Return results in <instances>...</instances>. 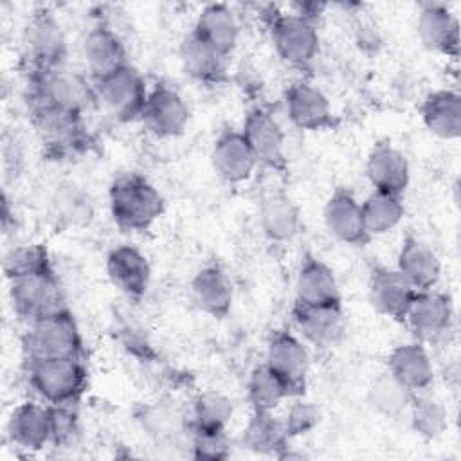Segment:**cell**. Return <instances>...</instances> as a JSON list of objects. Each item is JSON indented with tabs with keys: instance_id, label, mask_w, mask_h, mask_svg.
Returning <instances> with one entry per match:
<instances>
[{
	"instance_id": "1",
	"label": "cell",
	"mask_w": 461,
	"mask_h": 461,
	"mask_svg": "<svg viewBox=\"0 0 461 461\" xmlns=\"http://www.w3.org/2000/svg\"><path fill=\"white\" fill-rule=\"evenodd\" d=\"M27 106H41L83 117L97 106L94 81L63 67L27 72Z\"/></svg>"
},
{
	"instance_id": "2",
	"label": "cell",
	"mask_w": 461,
	"mask_h": 461,
	"mask_svg": "<svg viewBox=\"0 0 461 461\" xmlns=\"http://www.w3.org/2000/svg\"><path fill=\"white\" fill-rule=\"evenodd\" d=\"M108 207L113 223L124 232H144L164 214L166 200L140 173L117 175L108 189Z\"/></svg>"
},
{
	"instance_id": "3",
	"label": "cell",
	"mask_w": 461,
	"mask_h": 461,
	"mask_svg": "<svg viewBox=\"0 0 461 461\" xmlns=\"http://www.w3.org/2000/svg\"><path fill=\"white\" fill-rule=\"evenodd\" d=\"M22 349L25 362L85 357L83 335L68 308L29 322L22 337Z\"/></svg>"
},
{
	"instance_id": "4",
	"label": "cell",
	"mask_w": 461,
	"mask_h": 461,
	"mask_svg": "<svg viewBox=\"0 0 461 461\" xmlns=\"http://www.w3.org/2000/svg\"><path fill=\"white\" fill-rule=\"evenodd\" d=\"M29 387L49 405H77L88 384L83 358H45L25 362Z\"/></svg>"
},
{
	"instance_id": "5",
	"label": "cell",
	"mask_w": 461,
	"mask_h": 461,
	"mask_svg": "<svg viewBox=\"0 0 461 461\" xmlns=\"http://www.w3.org/2000/svg\"><path fill=\"white\" fill-rule=\"evenodd\" d=\"M268 34L277 56L294 68H306L319 54L321 38L317 23L294 13L274 11L268 14Z\"/></svg>"
},
{
	"instance_id": "6",
	"label": "cell",
	"mask_w": 461,
	"mask_h": 461,
	"mask_svg": "<svg viewBox=\"0 0 461 461\" xmlns=\"http://www.w3.org/2000/svg\"><path fill=\"white\" fill-rule=\"evenodd\" d=\"M67 38L59 20L47 7L32 11L22 32V56L27 72L67 65Z\"/></svg>"
},
{
	"instance_id": "7",
	"label": "cell",
	"mask_w": 461,
	"mask_h": 461,
	"mask_svg": "<svg viewBox=\"0 0 461 461\" xmlns=\"http://www.w3.org/2000/svg\"><path fill=\"white\" fill-rule=\"evenodd\" d=\"M97 104L117 122H133L140 119L148 99V86L140 72L126 63L113 72L94 79Z\"/></svg>"
},
{
	"instance_id": "8",
	"label": "cell",
	"mask_w": 461,
	"mask_h": 461,
	"mask_svg": "<svg viewBox=\"0 0 461 461\" xmlns=\"http://www.w3.org/2000/svg\"><path fill=\"white\" fill-rule=\"evenodd\" d=\"M7 295L13 313L25 324L67 308L56 272L9 279Z\"/></svg>"
},
{
	"instance_id": "9",
	"label": "cell",
	"mask_w": 461,
	"mask_h": 461,
	"mask_svg": "<svg viewBox=\"0 0 461 461\" xmlns=\"http://www.w3.org/2000/svg\"><path fill=\"white\" fill-rule=\"evenodd\" d=\"M191 110L184 95L167 83H157L144 103L140 122L146 131L157 139H175L189 124Z\"/></svg>"
},
{
	"instance_id": "10",
	"label": "cell",
	"mask_w": 461,
	"mask_h": 461,
	"mask_svg": "<svg viewBox=\"0 0 461 461\" xmlns=\"http://www.w3.org/2000/svg\"><path fill=\"white\" fill-rule=\"evenodd\" d=\"M454 303L452 297L438 288L421 290L416 294L407 310L403 322L420 342H439L454 328Z\"/></svg>"
},
{
	"instance_id": "11",
	"label": "cell",
	"mask_w": 461,
	"mask_h": 461,
	"mask_svg": "<svg viewBox=\"0 0 461 461\" xmlns=\"http://www.w3.org/2000/svg\"><path fill=\"white\" fill-rule=\"evenodd\" d=\"M265 364L288 384L295 398L304 393L310 373V353L295 333L286 330L274 331L267 342Z\"/></svg>"
},
{
	"instance_id": "12",
	"label": "cell",
	"mask_w": 461,
	"mask_h": 461,
	"mask_svg": "<svg viewBox=\"0 0 461 461\" xmlns=\"http://www.w3.org/2000/svg\"><path fill=\"white\" fill-rule=\"evenodd\" d=\"M241 133L250 144L259 166L272 171L285 169L286 166L285 130L267 108L263 106L249 108L243 119Z\"/></svg>"
},
{
	"instance_id": "13",
	"label": "cell",
	"mask_w": 461,
	"mask_h": 461,
	"mask_svg": "<svg viewBox=\"0 0 461 461\" xmlns=\"http://www.w3.org/2000/svg\"><path fill=\"white\" fill-rule=\"evenodd\" d=\"M290 122L306 131H322L335 126V115L328 95L312 81L297 79L285 92Z\"/></svg>"
},
{
	"instance_id": "14",
	"label": "cell",
	"mask_w": 461,
	"mask_h": 461,
	"mask_svg": "<svg viewBox=\"0 0 461 461\" xmlns=\"http://www.w3.org/2000/svg\"><path fill=\"white\" fill-rule=\"evenodd\" d=\"M211 164L218 178L227 184L247 182L259 166L241 130L234 128H223L214 139L211 148Z\"/></svg>"
},
{
	"instance_id": "15",
	"label": "cell",
	"mask_w": 461,
	"mask_h": 461,
	"mask_svg": "<svg viewBox=\"0 0 461 461\" xmlns=\"http://www.w3.org/2000/svg\"><path fill=\"white\" fill-rule=\"evenodd\" d=\"M367 292L373 308L398 322H403L418 290L396 270L376 265L369 272Z\"/></svg>"
},
{
	"instance_id": "16",
	"label": "cell",
	"mask_w": 461,
	"mask_h": 461,
	"mask_svg": "<svg viewBox=\"0 0 461 461\" xmlns=\"http://www.w3.org/2000/svg\"><path fill=\"white\" fill-rule=\"evenodd\" d=\"M322 220L326 230L340 243L364 247L371 240L364 225L360 202L346 187H337L330 194L322 209Z\"/></svg>"
},
{
	"instance_id": "17",
	"label": "cell",
	"mask_w": 461,
	"mask_h": 461,
	"mask_svg": "<svg viewBox=\"0 0 461 461\" xmlns=\"http://www.w3.org/2000/svg\"><path fill=\"white\" fill-rule=\"evenodd\" d=\"M292 319L303 339L315 348H331L339 344L346 331L342 303L321 306L294 303Z\"/></svg>"
},
{
	"instance_id": "18",
	"label": "cell",
	"mask_w": 461,
	"mask_h": 461,
	"mask_svg": "<svg viewBox=\"0 0 461 461\" xmlns=\"http://www.w3.org/2000/svg\"><path fill=\"white\" fill-rule=\"evenodd\" d=\"M106 276L126 297L140 299L151 283V265L137 247L117 245L106 256Z\"/></svg>"
},
{
	"instance_id": "19",
	"label": "cell",
	"mask_w": 461,
	"mask_h": 461,
	"mask_svg": "<svg viewBox=\"0 0 461 461\" xmlns=\"http://www.w3.org/2000/svg\"><path fill=\"white\" fill-rule=\"evenodd\" d=\"M366 176L373 185V191L403 196L411 182L409 160L394 144L389 140H380L367 153Z\"/></svg>"
},
{
	"instance_id": "20",
	"label": "cell",
	"mask_w": 461,
	"mask_h": 461,
	"mask_svg": "<svg viewBox=\"0 0 461 461\" xmlns=\"http://www.w3.org/2000/svg\"><path fill=\"white\" fill-rule=\"evenodd\" d=\"M416 34L425 49L448 58H457L459 23L456 14L445 4L427 2L420 7L416 18Z\"/></svg>"
},
{
	"instance_id": "21",
	"label": "cell",
	"mask_w": 461,
	"mask_h": 461,
	"mask_svg": "<svg viewBox=\"0 0 461 461\" xmlns=\"http://www.w3.org/2000/svg\"><path fill=\"white\" fill-rule=\"evenodd\" d=\"M9 441L27 452H38L50 445V411L43 402L18 403L7 420L5 427Z\"/></svg>"
},
{
	"instance_id": "22",
	"label": "cell",
	"mask_w": 461,
	"mask_h": 461,
	"mask_svg": "<svg viewBox=\"0 0 461 461\" xmlns=\"http://www.w3.org/2000/svg\"><path fill=\"white\" fill-rule=\"evenodd\" d=\"M81 54L92 81L130 63L121 36L106 23H97L85 34Z\"/></svg>"
},
{
	"instance_id": "23",
	"label": "cell",
	"mask_w": 461,
	"mask_h": 461,
	"mask_svg": "<svg viewBox=\"0 0 461 461\" xmlns=\"http://www.w3.org/2000/svg\"><path fill=\"white\" fill-rule=\"evenodd\" d=\"M295 303L308 306L342 303L333 268L312 254H306L299 265L295 276Z\"/></svg>"
},
{
	"instance_id": "24",
	"label": "cell",
	"mask_w": 461,
	"mask_h": 461,
	"mask_svg": "<svg viewBox=\"0 0 461 461\" xmlns=\"http://www.w3.org/2000/svg\"><path fill=\"white\" fill-rule=\"evenodd\" d=\"M387 371L412 393L430 389L434 382L432 358L420 340L393 348L387 357Z\"/></svg>"
},
{
	"instance_id": "25",
	"label": "cell",
	"mask_w": 461,
	"mask_h": 461,
	"mask_svg": "<svg viewBox=\"0 0 461 461\" xmlns=\"http://www.w3.org/2000/svg\"><path fill=\"white\" fill-rule=\"evenodd\" d=\"M396 270L418 292L436 288L441 277V263L438 254L412 234H407L402 240L396 256Z\"/></svg>"
},
{
	"instance_id": "26",
	"label": "cell",
	"mask_w": 461,
	"mask_h": 461,
	"mask_svg": "<svg viewBox=\"0 0 461 461\" xmlns=\"http://www.w3.org/2000/svg\"><path fill=\"white\" fill-rule=\"evenodd\" d=\"M191 31L221 56L230 58L238 45L240 22L230 5L207 4L198 13Z\"/></svg>"
},
{
	"instance_id": "27",
	"label": "cell",
	"mask_w": 461,
	"mask_h": 461,
	"mask_svg": "<svg viewBox=\"0 0 461 461\" xmlns=\"http://www.w3.org/2000/svg\"><path fill=\"white\" fill-rule=\"evenodd\" d=\"M191 295L203 313L223 319L232 308L234 288L227 272L220 265L211 263L193 276Z\"/></svg>"
},
{
	"instance_id": "28",
	"label": "cell",
	"mask_w": 461,
	"mask_h": 461,
	"mask_svg": "<svg viewBox=\"0 0 461 461\" xmlns=\"http://www.w3.org/2000/svg\"><path fill=\"white\" fill-rule=\"evenodd\" d=\"M259 223L268 240L286 243L301 230V212L283 189H268L259 202Z\"/></svg>"
},
{
	"instance_id": "29",
	"label": "cell",
	"mask_w": 461,
	"mask_h": 461,
	"mask_svg": "<svg viewBox=\"0 0 461 461\" xmlns=\"http://www.w3.org/2000/svg\"><path fill=\"white\" fill-rule=\"evenodd\" d=\"M135 420L149 438L160 443L187 436L189 430V411L185 412L176 402L167 398L140 405Z\"/></svg>"
},
{
	"instance_id": "30",
	"label": "cell",
	"mask_w": 461,
	"mask_h": 461,
	"mask_svg": "<svg viewBox=\"0 0 461 461\" xmlns=\"http://www.w3.org/2000/svg\"><path fill=\"white\" fill-rule=\"evenodd\" d=\"M180 65L187 77L203 85H218L225 79L229 58L221 56L193 31L180 43Z\"/></svg>"
},
{
	"instance_id": "31",
	"label": "cell",
	"mask_w": 461,
	"mask_h": 461,
	"mask_svg": "<svg viewBox=\"0 0 461 461\" xmlns=\"http://www.w3.org/2000/svg\"><path fill=\"white\" fill-rule=\"evenodd\" d=\"M425 128L438 139L456 140L461 135V95L457 90L441 88L430 92L421 103Z\"/></svg>"
},
{
	"instance_id": "32",
	"label": "cell",
	"mask_w": 461,
	"mask_h": 461,
	"mask_svg": "<svg viewBox=\"0 0 461 461\" xmlns=\"http://www.w3.org/2000/svg\"><path fill=\"white\" fill-rule=\"evenodd\" d=\"M288 441L283 420L267 411H252L241 432V445L256 454L281 457L288 448Z\"/></svg>"
},
{
	"instance_id": "33",
	"label": "cell",
	"mask_w": 461,
	"mask_h": 461,
	"mask_svg": "<svg viewBox=\"0 0 461 461\" xmlns=\"http://www.w3.org/2000/svg\"><path fill=\"white\" fill-rule=\"evenodd\" d=\"M295 398L288 384L265 362L256 366L247 382V400L252 411L274 412L285 400Z\"/></svg>"
},
{
	"instance_id": "34",
	"label": "cell",
	"mask_w": 461,
	"mask_h": 461,
	"mask_svg": "<svg viewBox=\"0 0 461 461\" xmlns=\"http://www.w3.org/2000/svg\"><path fill=\"white\" fill-rule=\"evenodd\" d=\"M360 207L366 230L371 238L391 232L405 214L403 196L384 191H373L367 194L364 202H360Z\"/></svg>"
},
{
	"instance_id": "35",
	"label": "cell",
	"mask_w": 461,
	"mask_h": 461,
	"mask_svg": "<svg viewBox=\"0 0 461 461\" xmlns=\"http://www.w3.org/2000/svg\"><path fill=\"white\" fill-rule=\"evenodd\" d=\"M407 414L412 430L425 439L439 438L448 427L447 409L441 400L430 393V389L412 393Z\"/></svg>"
},
{
	"instance_id": "36",
	"label": "cell",
	"mask_w": 461,
	"mask_h": 461,
	"mask_svg": "<svg viewBox=\"0 0 461 461\" xmlns=\"http://www.w3.org/2000/svg\"><path fill=\"white\" fill-rule=\"evenodd\" d=\"M411 398L412 391L398 382L389 371L378 375L367 389V402L371 409L385 418H398L405 414Z\"/></svg>"
},
{
	"instance_id": "37",
	"label": "cell",
	"mask_w": 461,
	"mask_h": 461,
	"mask_svg": "<svg viewBox=\"0 0 461 461\" xmlns=\"http://www.w3.org/2000/svg\"><path fill=\"white\" fill-rule=\"evenodd\" d=\"M234 405L229 396L218 391H203L194 396L189 409V427L227 430L232 420Z\"/></svg>"
},
{
	"instance_id": "38",
	"label": "cell",
	"mask_w": 461,
	"mask_h": 461,
	"mask_svg": "<svg viewBox=\"0 0 461 461\" xmlns=\"http://www.w3.org/2000/svg\"><path fill=\"white\" fill-rule=\"evenodd\" d=\"M5 279L54 272L50 254L43 243H23L11 247L2 259Z\"/></svg>"
},
{
	"instance_id": "39",
	"label": "cell",
	"mask_w": 461,
	"mask_h": 461,
	"mask_svg": "<svg viewBox=\"0 0 461 461\" xmlns=\"http://www.w3.org/2000/svg\"><path fill=\"white\" fill-rule=\"evenodd\" d=\"M52 218L65 229L85 227L94 218V203L79 187L63 185L52 198Z\"/></svg>"
},
{
	"instance_id": "40",
	"label": "cell",
	"mask_w": 461,
	"mask_h": 461,
	"mask_svg": "<svg viewBox=\"0 0 461 461\" xmlns=\"http://www.w3.org/2000/svg\"><path fill=\"white\" fill-rule=\"evenodd\" d=\"M187 441L191 447V456L194 459H227L230 454V443L227 430H209L189 427Z\"/></svg>"
},
{
	"instance_id": "41",
	"label": "cell",
	"mask_w": 461,
	"mask_h": 461,
	"mask_svg": "<svg viewBox=\"0 0 461 461\" xmlns=\"http://www.w3.org/2000/svg\"><path fill=\"white\" fill-rule=\"evenodd\" d=\"M49 411H50V445L61 447V448L72 447L81 434L77 405H49Z\"/></svg>"
},
{
	"instance_id": "42",
	"label": "cell",
	"mask_w": 461,
	"mask_h": 461,
	"mask_svg": "<svg viewBox=\"0 0 461 461\" xmlns=\"http://www.w3.org/2000/svg\"><path fill=\"white\" fill-rule=\"evenodd\" d=\"M281 420H283V427L288 439H292V438L308 434L319 423V411L310 402L299 400L290 405L285 418Z\"/></svg>"
}]
</instances>
